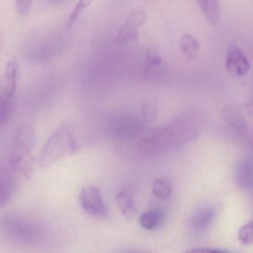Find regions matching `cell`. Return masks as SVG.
<instances>
[{
  "instance_id": "6da1fadb",
  "label": "cell",
  "mask_w": 253,
  "mask_h": 253,
  "mask_svg": "<svg viewBox=\"0 0 253 253\" xmlns=\"http://www.w3.org/2000/svg\"><path fill=\"white\" fill-rule=\"evenodd\" d=\"M203 123L204 118L200 112L192 109L182 112L160 128L142 131L137 137L139 149L154 154L180 147L198 135Z\"/></svg>"
},
{
  "instance_id": "5bb4252c",
  "label": "cell",
  "mask_w": 253,
  "mask_h": 253,
  "mask_svg": "<svg viewBox=\"0 0 253 253\" xmlns=\"http://www.w3.org/2000/svg\"><path fill=\"white\" fill-rule=\"evenodd\" d=\"M116 203L120 211L126 218L129 220L135 215V199L131 191H120L116 195Z\"/></svg>"
},
{
  "instance_id": "9c48e42d",
  "label": "cell",
  "mask_w": 253,
  "mask_h": 253,
  "mask_svg": "<svg viewBox=\"0 0 253 253\" xmlns=\"http://www.w3.org/2000/svg\"><path fill=\"white\" fill-rule=\"evenodd\" d=\"M225 66L231 75L235 77H244L250 70V63L246 54L237 45L229 47L226 53Z\"/></svg>"
},
{
  "instance_id": "30bf717a",
  "label": "cell",
  "mask_w": 253,
  "mask_h": 253,
  "mask_svg": "<svg viewBox=\"0 0 253 253\" xmlns=\"http://www.w3.org/2000/svg\"><path fill=\"white\" fill-rule=\"evenodd\" d=\"M221 118L241 135L252 139V130L241 109L236 106H228L221 110Z\"/></svg>"
},
{
  "instance_id": "44dd1931",
  "label": "cell",
  "mask_w": 253,
  "mask_h": 253,
  "mask_svg": "<svg viewBox=\"0 0 253 253\" xmlns=\"http://www.w3.org/2000/svg\"><path fill=\"white\" fill-rule=\"evenodd\" d=\"M33 0H16L17 11L21 15H26L32 8Z\"/></svg>"
},
{
  "instance_id": "603a6c76",
  "label": "cell",
  "mask_w": 253,
  "mask_h": 253,
  "mask_svg": "<svg viewBox=\"0 0 253 253\" xmlns=\"http://www.w3.org/2000/svg\"><path fill=\"white\" fill-rule=\"evenodd\" d=\"M51 3L54 4V5H59V4L63 3L66 0H49Z\"/></svg>"
},
{
  "instance_id": "2e32d148",
  "label": "cell",
  "mask_w": 253,
  "mask_h": 253,
  "mask_svg": "<svg viewBox=\"0 0 253 253\" xmlns=\"http://www.w3.org/2000/svg\"><path fill=\"white\" fill-rule=\"evenodd\" d=\"M180 50L183 57L189 61H195L199 55V42L195 37L190 34H185L182 36L180 42Z\"/></svg>"
},
{
  "instance_id": "ffe728a7",
  "label": "cell",
  "mask_w": 253,
  "mask_h": 253,
  "mask_svg": "<svg viewBox=\"0 0 253 253\" xmlns=\"http://www.w3.org/2000/svg\"><path fill=\"white\" fill-rule=\"evenodd\" d=\"M238 239L244 246H250L253 244V220H250L239 229Z\"/></svg>"
},
{
  "instance_id": "7a4b0ae2",
  "label": "cell",
  "mask_w": 253,
  "mask_h": 253,
  "mask_svg": "<svg viewBox=\"0 0 253 253\" xmlns=\"http://www.w3.org/2000/svg\"><path fill=\"white\" fill-rule=\"evenodd\" d=\"M0 233L9 241L31 244L42 239L45 229L33 219L11 214L0 219Z\"/></svg>"
},
{
  "instance_id": "277c9868",
  "label": "cell",
  "mask_w": 253,
  "mask_h": 253,
  "mask_svg": "<svg viewBox=\"0 0 253 253\" xmlns=\"http://www.w3.org/2000/svg\"><path fill=\"white\" fill-rule=\"evenodd\" d=\"M79 150L78 141L69 126L59 127L48 137L39 157L40 165L46 167Z\"/></svg>"
},
{
  "instance_id": "3957f363",
  "label": "cell",
  "mask_w": 253,
  "mask_h": 253,
  "mask_svg": "<svg viewBox=\"0 0 253 253\" xmlns=\"http://www.w3.org/2000/svg\"><path fill=\"white\" fill-rule=\"evenodd\" d=\"M36 143L33 126L23 123L17 128L14 135L13 149L8 161L19 171L20 175L29 177L33 171L32 152Z\"/></svg>"
},
{
  "instance_id": "8992f818",
  "label": "cell",
  "mask_w": 253,
  "mask_h": 253,
  "mask_svg": "<svg viewBox=\"0 0 253 253\" xmlns=\"http://www.w3.org/2000/svg\"><path fill=\"white\" fill-rule=\"evenodd\" d=\"M79 201L83 210L88 215L97 219H106L109 217V210L100 189L97 186H87L83 188Z\"/></svg>"
},
{
  "instance_id": "ac0fdd59",
  "label": "cell",
  "mask_w": 253,
  "mask_h": 253,
  "mask_svg": "<svg viewBox=\"0 0 253 253\" xmlns=\"http://www.w3.org/2000/svg\"><path fill=\"white\" fill-rule=\"evenodd\" d=\"M152 193L159 200H167L171 197L172 192L171 183L164 178H155L152 182Z\"/></svg>"
},
{
  "instance_id": "52a82bcc",
  "label": "cell",
  "mask_w": 253,
  "mask_h": 253,
  "mask_svg": "<svg viewBox=\"0 0 253 253\" xmlns=\"http://www.w3.org/2000/svg\"><path fill=\"white\" fill-rule=\"evenodd\" d=\"M147 20V14L143 8H134L121 24L115 41L118 42H135L139 37V30Z\"/></svg>"
},
{
  "instance_id": "7402d4cb",
  "label": "cell",
  "mask_w": 253,
  "mask_h": 253,
  "mask_svg": "<svg viewBox=\"0 0 253 253\" xmlns=\"http://www.w3.org/2000/svg\"><path fill=\"white\" fill-rule=\"evenodd\" d=\"M188 253H227V251L225 250H217V249H210V248H197L193 249V250H189Z\"/></svg>"
},
{
  "instance_id": "d6986e66",
  "label": "cell",
  "mask_w": 253,
  "mask_h": 253,
  "mask_svg": "<svg viewBox=\"0 0 253 253\" xmlns=\"http://www.w3.org/2000/svg\"><path fill=\"white\" fill-rule=\"evenodd\" d=\"M93 1L94 0H79L78 1V3L76 4L75 8H74L73 11L71 13L70 16H69V19H68L67 23H66V27H67L69 30L72 29V26H74L78 17L82 14L83 11L85 8H88Z\"/></svg>"
},
{
  "instance_id": "7c38bea8",
  "label": "cell",
  "mask_w": 253,
  "mask_h": 253,
  "mask_svg": "<svg viewBox=\"0 0 253 253\" xmlns=\"http://www.w3.org/2000/svg\"><path fill=\"white\" fill-rule=\"evenodd\" d=\"M165 66L161 54L155 48H149L145 54L143 72L146 78L158 79L164 75Z\"/></svg>"
},
{
  "instance_id": "4fadbf2b",
  "label": "cell",
  "mask_w": 253,
  "mask_h": 253,
  "mask_svg": "<svg viewBox=\"0 0 253 253\" xmlns=\"http://www.w3.org/2000/svg\"><path fill=\"white\" fill-rule=\"evenodd\" d=\"M237 184L243 190L250 192L253 189V161L246 158L240 161L235 171Z\"/></svg>"
},
{
  "instance_id": "9a60e30c",
  "label": "cell",
  "mask_w": 253,
  "mask_h": 253,
  "mask_svg": "<svg viewBox=\"0 0 253 253\" xmlns=\"http://www.w3.org/2000/svg\"><path fill=\"white\" fill-rule=\"evenodd\" d=\"M165 220V213L160 209H152L140 215L139 223L143 229L152 231L162 226Z\"/></svg>"
},
{
  "instance_id": "e0dca14e",
  "label": "cell",
  "mask_w": 253,
  "mask_h": 253,
  "mask_svg": "<svg viewBox=\"0 0 253 253\" xmlns=\"http://www.w3.org/2000/svg\"><path fill=\"white\" fill-rule=\"evenodd\" d=\"M198 6L211 25H215L220 16L218 0H197Z\"/></svg>"
},
{
  "instance_id": "8fae6325",
  "label": "cell",
  "mask_w": 253,
  "mask_h": 253,
  "mask_svg": "<svg viewBox=\"0 0 253 253\" xmlns=\"http://www.w3.org/2000/svg\"><path fill=\"white\" fill-rule=\"evenodd\" d=\"M215 209L211 205L198 207L191 216L190 227L194 233L203 234L211 227L215 219Z\"/></svg>"
},
{
  "instance_id": "ba28073f",
  "label": "cell",
  "mask_w": 253,
  "mask_h": 253,
  "mask_svg": "<svg viewBox=\"0 0 253 253\" xmlns=\"http://www.w3.org/2000/svg\"><path fill=\"white\" fill-rule=\"evenodd\" d=\"M20 174L8 160L0 164V207L8 204L14 196Z\"/></svg>"
},
{
  "instance_id": "5b68a950",
  "label": "cell",
  "mask_w": 253,
  "mask_h": 253,
  "mask_svg": "<svg viewBox=\"0 0 253 253\" xmlns=\"http://www.w3.org/2000/svg\"><path fill=\"white\" fill-rule=\"evenodd\" d=\"M17 85V64L11 61L8 63L3 76L0 77V126L12 116Z\"/></svg>"
}]
</instances>
